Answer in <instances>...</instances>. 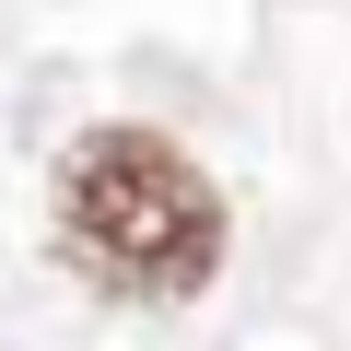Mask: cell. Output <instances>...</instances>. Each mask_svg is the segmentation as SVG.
I'll use <instances>...</instances> for the list:
<instances>
[{
  "instance_id": "cell-1",
  "label": "cell",
  "mask_w": 351,
  "mask_h": 351,
  "mask_svg": "<svg viewBox=\"0 0 351 351\" xmlns=\"http://www.w3.org/2000/svg\"><path fill=\"white\" fill-rule=\"evenodd\" d=\"M59 246L141 304H176L223 269V188L164 129H82L59 164Z\"/></svg>"
}]
</instances>
